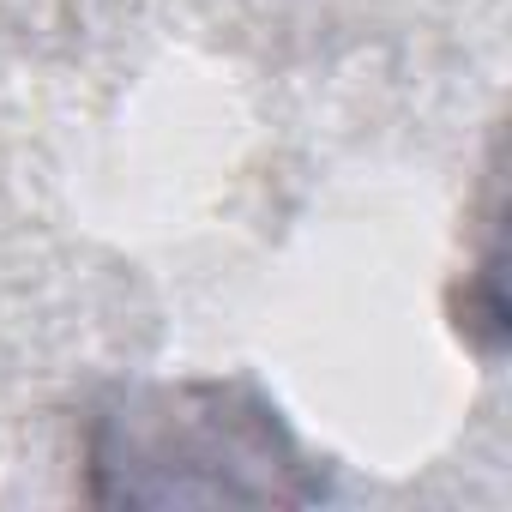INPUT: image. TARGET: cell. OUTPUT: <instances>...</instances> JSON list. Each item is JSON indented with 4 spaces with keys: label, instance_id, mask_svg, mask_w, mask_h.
<instances>
[{
    "label": "cell",
    "instance_id": "1",
    "mask_svg": "<svg viewBox=\"0 0 512 512\" xmlns=\"http://www.w3.org/2000/svg\"><path fill=\"white\" fill-rule=\"evenodd\" d=\"M97 506H308L326 494L308 452L241 380L115 392L85 434Z\"/></svg>",
    "mask_w": 512,
    "mask_h": 512
}]
</instances>
